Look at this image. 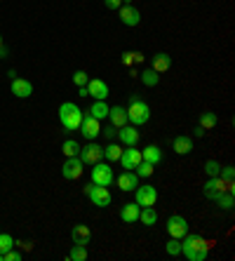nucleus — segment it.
<instances>
[{
  "mask_svg": "<svg viewBox=\"0 0 235 261\" xmlns=\"http://www.w3.org/2000/svg\"><path fill=\"white\" fill-rule=\"evenodd\" d=\"M181 252L188 261H205L207 259V243L200 236H184L181 238Z\"/></svg>",
  "mask_w": 235,
  "mask_h": 261,
  "instance_id": "1",
  "label": "nucleus"
},
{
  "mask_svg": "<svg viewBox=\"0 0 235 261\" xmlns=\"http://www.w3.org/2000/svg\"><path fill=\"white\" fill-rule=\"evenodd\" d=\"M83 109H80L78 103H73V101H66V103H61L59 106V122H61V127L68 129V132H75V129L80 127V120H83Z\"/></svg>",
  "mask_w": 235,
  "mask_h": 261,
  "instance_id": "2",
  "label": "nucleus"
},
{
  "mask_svg": "<svg viewBox=\"0 0 235 261\" xmlns=\"http://www.w3.org/2000/svg\"><path fill=\"white\" fill-rule=\"evenodd\" d=\"M148 118H151L148 103L139 97V94H132V99H129V109H127V122L134 125V127H139V125H146Z\"/></svg>",
  "mask_w": 235,
  "mask_h": 261,
  "instance_id": "3",
  "label": "nucleus"
},
{
  "mask_svg": "<svg viewBox=\"0 0 235 261\" xmlns=\"http://www.w3.org/2000/svg\"><path fill=\"white\" fill-rule=\"evenodd\" d=\"M85 195L90 198L97 207H109L113 202V195H111L109 186H97V184H87L85 186Z\"/></svg>",
  "mask_w": 235,
  "mask_h": 261,
  "instance_id": "4",
  "label": "nucleus"
},
{
  "mask_svg": "<svg viewBox=\"0 0 235 261\" xmlns=\"http://www.w3.org/2000/svg\"><path fill=\"white\" fill-rule=\"evenodd\" d=\"M90 179H92V184H97V186H111V184L115 181V176H113V170H111V165H109V163H101V160L92 165Z\"/></svg>",
  "mask_w": 235,
  "mask_h": 261,
  "instance_id": "5",
  "label": "nucleus"
},
{
  "mask_svg": "<svg viewBox=\"0 0 235 261\" xmlns=\"http://www.w3.org/2000/svg\"><path fill=\"white\" fill-rule=\"evenodd\" d=\"M202 189H205V195L210 198V200H217L223 191H235L233 189V181H223L221 176H210Z\"/></svg>",
  "mask_w": 235,
  "mask_h": 261,
  "instance_id": "6",
  "label": "nucleus"
},
{
  "mask_svg": "<svg viewBox=\"0 0 235 261\" xmlns=\"http://www.w3.org/2000/svg\"><path fill=\"white\" fill-rule=\"evenodd\" d=\"M134 202L139 207H153L158 202V189L155 186H137L134 189Z\"/></svg>",
  "mask_w": 235,
  "mask_h": 261,
  "instance_id": "7",
  "label": "nucleus"
},
{
  "mask_svg": "<svg viewBox=\"0 0 235 261\" xmlns=\"http://www.w3.org/2000/svg\"><path fill=\"white\" fill-rule=\"evenodd\" d=\"M80 134H83L87 141H94L101 134V120H97V118H92L90 113H85L83 120H80Z\"/></svg>",
  "mask_w": 235,
  "mask_h": 261,
  "instance_id": "8",
  "label": "nucleus"
},
{
  "mask_svg": "<svg viewBox=\"0 0 235 261\" xmlns=\"http://www.w3.org/2000/svg\"><path fill=\"white\" fill-rule=\"evenodd\" d=\"M83 160L78 158V155H71V158H66V163L61 165V176L64 179H68V181H75V179H80L83 176Z\"/></svg>",
  "mask_w": 235,
  "mask_h": 261,
  "instance_id": "9",
  "label": "nucleus"
},
{
  "mask_svg": "<svg viewBox=\"0 0 235 261\" xmlns=\"http://www.w3.org/2000/svg\"><path fill=\"white\" fill-rule=\"evenodd\" d=\"M78 158L83 160V165H94V163H99V160L103 158V148L99 144H94V141H90L85 148H80Z\"/></svg>",
  "mask_w": 235,
  "mask_h": 261,
  "instance_id": "10",
  "label": "nucleus"
},
{
  "mask_svg": "<svg viewBox=\"0 0 235 261\" xmlns=\"http://www.w3.org/2000/svg\"><path fill=\"white\" fill-rule=\"evenodd\" d=\"M167 233H169V238L181 240V238L188 233V221L184 217H179V214H172V217L167 219Z\"/></svg>",
  "mask_w": 235,
  "mask_h": 261,
  "instance_id": "11",
  "label": "nucleus"
},
{
  "mask_svg": "<svg viewBox=\"0 0 235 261\" xmlns=\"http://www.w3.org/2000/svg\"><path fill=\"white\" fill-rule=\"evenodd\" d=\"M141 160H144V158H141V151H139L137 146H125V148H122V153H120V160H118V163H120L125 170H134V167H137Z\"/></svg>",
  "mask_w": 235,
  "mask_h": 261,
  "instance_id": "12",
  "label": "nucleus"
},
{
  "mask_svg": "<svg viewBox=\"0 0 235 261\" xmlns=\"http://www.w3.org/2000/svg\"><path fill=\"white\" fill-rule=\"evenodd\" d=\"M118 139H120L122 146H137L139 144V129L134 127V125H122V127H118V134H115Z\"/></svg>",
  "mask_w": 235,
  "mask_h": 261,
  "instance_id": "13",
  "label": "nucleus"
},
{
  "mask_svg": "<svg viewBox=\"0 0 235 261\" xmlns=\"http://www.w3.org/2000/svg\"><path fill=\"white\" fill-rule=\"evenodd\" d=\"M118 12H120V21L125 26H129V29H132V26H139V21H141V12L132 5H120Z\"/></svg>",
  "mask_w": 235,
  "mask_h": 261,
  "instance_id": "14",
  "label": "nucleus"
},
{
  "mask_svg": "<svg viewBox=\"0 0 235 261\" xmlns=\"http://www.w3.org/2000/svg\"><path fill=\"white\" fill-rule=\"evenodd\" d=\"M115 184H118V189L125 191V193H127V191H134V189L139 186V176L134 174V172L125 170L120 176H118V179H115Z\"/></svg>",
  "mask_w": 235,
  "mask_h": 261,
  "instance_id": "15",
  "label": "nucleus"
},
{
  "mask_svg": "<svg viewBox=\"0 0 235 261\" xmlns=\"http://www.w3.org/2000/svg\"><path fill=\"white\" fill-rule=\"evenodd\" d=\"M87 92H90V97H94V99H99V101H103V99L109 97V85H106L103 80L94 78V80H90V83H87Z\"/></svg>",
  "mask_w": 235,
  "mask_h": 261,
  "instance_id": "16",
  "label": "nucleus"
},
{
  "mask_svg": "<svg viewBox=\"0 0 235 261\" xmlns=\"http://www.w3.org/2000/svg\"><path fill=\"white\" fill-rule=\"evenodd\" d=\"M12 94L19 99H29L31 94H33V85L24 78H14L12 80Z\"/></svg>",
  "mask_w": 235,
  "mask_h": 261,
  "instance_id": "17",
  "label": "nucleus"
},
{
  "mask_svg": "<svg viewBox=\"0 0 235 261\" xmlns=\"http://www.w3.org/2000/svg\"><path fill=\"white\" fill-rule=\"evenodd\" d=\"M71 238H73V243H75V245H90V240H92V231H90V226H85V224L73 226Z\"/></svg>",
  "mask_w": 235,
  "mask_h": 261,
  "instance_id": "18",
  "label": "nucleus"
},
{
  "mask_svg": "<svg viewBox=\"0 0 235 261\" xmlns=\"http://www.w3.org/2000/svg\"><path fill=\"white\" fill-rule=\"evenodd\" d=\"M109 120L115 129L122 127V125H127V109H122V106H111L109 109Z\"/></svg>",
  "mask_w": 235,
  "mask_h": 261,
  "instance_id": "19",
  "label": "nucleus"
},
{
  "mask_svg": "<svg viewBox=\"0 0 235 261\" xmlns=\"http://www.w3.org/2000/svg\"><path fill=\"white\" fill-rule=\"evenodd\" d=\"M139 210H141V207H139L137 202H127V205L120 207V219L125 224H134V221H139Z\"/></svg>",
  "mask_w": 235,
  "mask_h": 261,
  "instance_id": "20",
  "label": "nucleus"
},
{
  "mask_svg": "<svg viewBox=\"0 0 235 261\" xmlns=\"http://www.w3.org/2000/svg\"><path fill=\"white\" fill-rule=\"evenodd\" d=\"M141 158H144L146 163H151V165H160L163 163V151H160V146L151 144V146H146L144 151H141Z\"/></svg>",
  "mask_w": 235,
  "mask_h": 261,
  "instance_id": "21",
  "label": "nucleus"
},
{
  "mask_svg": "<svg viewBox=\"0 0 235 261\" xmlns=\"http://www.w3.org/2000/svg\"><path fill=\"white\" fill-rule=\"evenodd\" d=\"M153 71L158 73H165L172 68V57L167 55V52H158V55H153Z\"/></svg>",
  "mask_w": 235,
  "mask_h": 261,
  "instance_id": "22",
  "label": "nucleus"
},
{
  "mask_svg": "<svg viewBox=\"0 0 235 261\" xmlns=\"http://www.w3.org/2000/svg\"><path fill=\"white\" fill-rule=\"evenodd\" d=\"M172 148H174V153H179V155H186V153L193 151V139L191 137H176L174 141H172Z\"/></svg>",
  "mask_w": 235,
  "mask_h": 261,
  "instance_id": "23",
  "label": "nucleus"
},
{
  "mask_svg": "<svg viewBox=\"0 0 235 261\" xmlns=\"http://www.w3.org/2000/svg\"><path fill=\"white\" fill-rule=\"evenodd\" d=\"M87 113H90L92 118H97V120H103V118H109V103L106 101H94L90 106V111H87Z\"/></svg>",
  "mask_w": 235,
  "mask_h": 261,
  "instance_id": "24",
  "label": "nucleus"
},
{
  "mask_svg": "<svg viewBox=\"0 0 235 261\" xmlns=\"http://www.w3.org/2000/svg\"><path fill=\"white\" fill-rule=\"evenodd\" d=\"M217 205L221 207V210H226V212H230L235 207V191H223L217 198Z\"/></svg>",
  "mask_w": 235,
  "mask_h": 261,
  "instance_id": "25",
  "label": "nucleus"
},
{
  "mask_svg": "<svg viewBox=\"0 0 235 261\" xmlns=\"http://www.w3.org/2000/svg\"><path fill=\"white\" fill-rule=\"evenodd\" d=\"M120 153H122V146L109 141L106 148H103V158H109V163H115V160H120Z\"/></svg>",
  "mask_w": 235,
  "mask_h": 261,
  "instance_id": "26",
  "label": "nucleus"
},
{
  "mask_svg": "<svg viewBox=\"0 0 235 261\" xmlns=\"http://www.w3.org/2000/svg\"><path fill=\"white\" fill-rule=\"evenodd\" d=\"M141 83H144L146 87H155L158 83H160V73L153 71V68H144V71H141Z\"/></svg>",
  "mask_w": 235,
  "mask_h": 261,
  "instance_id": "27",
  "label": "nucleus"
},
{
  "mask_svg": "<svg viewBox=\"0 0 235 261\" xmlns=\"http://www.w3.org/2000/svg\"><path fill=\"white\" fill-rule=\"evenodd\" d=\"M139 221L144 226H153L158 221V214L153 207H144V210H139Z\"/></svg>",
  "mask_w": 235,
  "mask_h": 261,
  "instance_id": "28",
  "label": "nucleus"
},
{
  "mask_svg": "<svg viewBox=\"0 0 235 261\" xmlns=\"http://www.w3.org/2000/svg\"><path fill=\"white\" fill-rule=\"evenodd\" d=\"M66 259L68 261H85V259H87V245H75V243H73L71 254H68Z\"/></svg>",
  "mask_w": 235,
  "mask_h": 261,
  "instance_id": "29",
  "label": "nucleus"
},
{
  "mask_svg": "<svg viewBox=\"0 0 235 261\" xmlns=\"http://www.w3.org/2000/svg\"><path fill=\"white\" fill-rule=\"evenodd\" d=\"M153 167H155V165H151V163H146V160H141V163H139L137 167H134V170H137L134 174H137L139 179H148V176H151L153 172H155Z\"/></svg>",
  "mask_w": 235,
  "mask_h": 261,
  "instance_id": "30",
  "label": "nucleus"
},
{
  "mask_svg": "<svg viewBox=\"0 0 235 261\" xmlns=\"http://www.w3.org/2000/svg\"><path fill=\"white\" fill-rule=\"evenodd\" d=\"M14 249V238L10 233H0V261H3V254Z\"/></svg>",
  "mask_w": 235,
  "mask_h": 261,
  "instance_id": "31",
  "label": "nucleus"
},
{
  "mask_svg": "<svg viewBox=\"0 0 235 261\" xmlns=\"http://www.w3.org/2000/svg\"><path fill=\"white\" fill-rule=\"evenodd\" d=\"M61 151H64L66 158H71V155H78L80 153V146H78V141L75 139H66L64 144H61Z\"/></svg>",
  "mask_w": 235,
  "mask_h": 261,
  "instance_id": "32",
  "label": "nucleus"
},
{
  "mask_svg": "<svg viewBox=\"0 0 235 261\" xmlns=\"http://www.w3.org/2000/svg\"><path fill=\"white\" fill-rule=\"evenodd\" d=\"M217 120H219L217 113H202V116H200V122H198V125H200L202 129H212L214 125H217Z\"/></svg>",
  "mask_w": 235,
  "mask_h": 261,
  "instance_id": "33",
  "label": "nucleus"
},
{
  "mask_svg": "<svg viewBox=\"0 0 235 261\" xmlns=\"http://www.w3.org/2000/svg\"><path fill=\"white\" fill-rule=\"evenodd\" d=\"M165 249H167L169 256H179L181 254V240H176V238H172L167 245H165Z\"/></svg>",
  "mask_w": 235,
  "mask_h": 261,
  "instance_id": "34",
  "label": "nucleus"
},
{
  "mask_svg": "<svg viewBox=\"0 0 235 261\" xmlns=\"http://www.w3.org/2000/svg\"><path fill=\"white\" fill-rule=\"evenodd\" d=\"M73 83H75L78 87H85L87 83H90V75H87L85 71H75L73 73Z\"/></svg>",
  "mask_w": 235,
  "mask_h": 261,
  "instance_id": "35",
  "label": "nucleus"
},
{
  "mask_svg": "<svg viewBox=\"0 0 235 261\" xmlns=\"http://www.w3.org/2000/svg\"><path fill=\"white\" fill-rule=\"evenodd\" d=\"M219 170H221V165H219L217 160H207V163H205L207 176H219Z\"/></svg>",
  "mask_w": 235,
  "mask_h": 261,
  "instance_id": "36",
  "label": "nucleus"
},
{
  "mask_svg": "<svg viewBox=\"0 0 235 261\" xmlns=\"http://www.w3.org/2000/svg\"><path fill=\"white\" fill-rule=\"evenodd\" d=\"M219 176H221L223 181H233L235 167H233V165H226V167H221V170H219Z\"/></svg>",
  "mask_w": 235,
  "mask_h": 261,
  "instance_id": "37",
  "label": "nucleus"
},
{
  "mask_svg": "<svg viewBox=\"0 0 235 261\" xmlns=\"http://www.w3.org/2000/svg\"><path fill=\"white\" fill-rule=\"evenodd\" d=\"M21 259V254H19V252H14V249H10V252H5V254H3V261H19Z\"/></svg>",
  "mask_w": 235,
  "mask_h": 261,
  "instance_id": "38",
  "label": "nucleus"
},
{
  "mask_svg": "<svg viewBox=\"0 0 235 261\" xmlns=\"http://www.w3.org/2000/svg\"><path fill=\"white\" fill-rule=\"evenodd\" d=\"M101 134H103V137H106V139L111 141V139H113V137H115V134H118V129H115L113 125H109V127H103V129H101Z\"/></svg>",
  "mask_w": 235,
  "mask_h": 261,
  "instance_id": "39",
  "label": "nucleus"
},
{
  "mask_svg": "<svg viewBox=\"0 0 235 261\" xmlns=\"http://www.w3.org/2000/svg\"><path fill=\"white\" fill-rule=\"evenodd\" d=\"M103 5L109 7V10H118L122 5V0H103Z\"/></svg>",
  "mask_w": 235,
  "mask_h": 261,
  "instance_id": "40",
  "label": "nucleus"
},
{
  "mask_svg": "<svg viewBox=\"0 0 235 261\" xmlns=\"http://www.w3.org/2000/svg\"><path fill=\"white\" fill-rule=\"evenodd\" d=\"M132 61H134L132 52H125V55H122V64H125V66H132Z\"/></svg>",
  "mask_w": 235,
  "mask_h": 261,
  "instance_id": "41",
  "label": "nucleus"
},
{
  "mask_svg": "<svg viewBox=\"0 0 235 261\" xmlns=\"http://www.w3.org/2000/svg\"><path fill=\"white\" fill-rule=\"evenodd\" d=\"M132 57H134V61H137V64H144V61H146L144 52H132Z\"/></svg>",
  "mask_w": 235,
  "mask_h": 261,
  "instance_id": "42",
  "label": "nucleus"
},
{
  "mask_svg": "<svg viewBox=\"0 0 235 261\" xmlns=\"http://www.w3.org/2000/svg\"><path fill=\"white\" fill-rule=\"evenodd\" d=\"M78 94H80V97H90V92H87V85H85V87H80V90H78Z\"/></svg>",
  "mask_w": 235,
  "mask_h": 261,
  "instance_id": "43",
  "label": "nucleus"
},
{
  "mask_svg": "<svg viewBox=\"0 0 235 261\" xmlns=\"http://www.w3.org/2000/svg\"><path fill=\"white\" fill-rule=\"evenodd\" d=\"M193 132H195V137H202V134H205V129H202V127H200V125H198V127H195Z\"/></svg>",
  "mask_w": 235,
  "mask_h": 261,
  "instance_id": "44",
  "label": "nucleus"
},
{
  "mask_svg": "<svg viewBox=\"0 0 235 261\" xmlns=\"http://www.w3.org/2000/svg\"><path fill=\"white\" fill-rule=\"evenodd\" d=\"M0 57H7V47H0Z\"/></svg>",
  "mask_w": 235,
  "mask_h": 261,
  "instance_id": "45",
  "label": "nucleus"
},
{
  "mask_svg": "<svg viewBox=\"0 0 235 261\" xmlns=\"http://www.w3.org/2000/svg\"><path fill=\"white\" fill-rule=\"evenodd\" d=\"M0 47H3V36H0Z\"/></svg>",
  "mask_w": 235,
  "mask_h": 261,
  "instance_id": "46",
  "label": "nucleus"
}]
</instances>
